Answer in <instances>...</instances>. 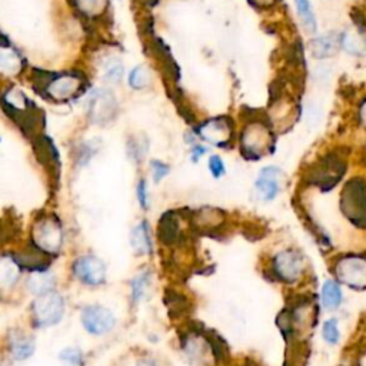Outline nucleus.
<instances>
[{
	"instance_id": "29",
	"label": "nucleus",
	"mask_w": 366,
	"mask_h": 366,
	"mask_svg": "<svg viewBox=\"0 0 366 366\" xmlns=\"http://www.w3.org/2000/svg\"><path fill=\"white\" fill-rule=\"evenodd\" d=\"M322 335H323V339L330 343V345H335L337 343L339 340V327H337V322L335 319H327L325 323H323V327H322Z\"/></svg>"
},
{
	"instance_id": "17",
	"label": "nucleus",
	"mask_w": 366,
	"mask_h": 366,
	"mask_svg": "<svg viewBox=\"0 0 366 366\" xmlns=\"http://www.w3.org/2000/svg\"><path fill=\"white\" fill-rule=\"evenodd\" d=\"M21 275L18 262L9 256L0 258V289L12 288Z\"/></svg>"
},
{
	"instance_id": "33",
	"label": "nucleus",
	"mask_w": 366,
	"mask_h": 366,
	"mask_svg": "<svg viewBox=\"0 0 366 366\" xmlns=\"http://www.w3.org/2000/svg\"><path fill=\"white\" fill-rule=\"evenodd\" d=\"M169 173V166L165 165L161 161H153L152 162V175L155 182H161L166 175Z\"/></svg>"
},
{
	"instance_id": "13",
	"label": "nucleus",
	"mask_w": 366,
	"mask_h": 366,
	"mask_svg": "<svg viewBox=\"0 0 366 366\" xmlns=\"http://www.w3.org/2000/svg\"><path fill=\"white\" fill-rule=\"evenodd\" d=\"M183 349H185L188 357L192 362L198 363L199 366H206L210 362L209 356H213L216 353L212 342L199 333L189 335L185 339Z\"/></svg>"
},
{
	"instance_id": "35",
	"label": "nucleus",
	"mask_w": 366,
	"mask_h": 366,
	"mask_svg": "<svg viewBox=\"0 0 366 366\" xmlns=\"http://www.w3.org/2000/svg\"><path fill=\"white\" fill-rule=\"evenodd\" d=\"M128 146H129V153H131V156H132L133 159L141 161V159L145 156L146 149H143V146H142L141 142H138V141H131Z\"/></svg>"
},
{
	"instance_id": "38",
	"label": "nucleus",
	"mask_w": 366,
	"mask_h": 366,
	"mask_svg": "<svg viewBox=\"0 0 366 366\" xmlns=\"http://www.w3.org/2000/svg\"><path fill=\"white\" fill-rule=\"evenodd\" d=\"M206 152V149L203 148V146H196L195 149H193V152H192V155H193V161H198L199 158H202V155Z\"/></svg>"
},
{
	"instance_id": "20",
	"label": "nucleus",
	"mask_w": 366,
	"mask_h": 366,
	"mask_svg": "<svg viewBox=\"0 0 366 366\" xmlns=\"http://www.w3.org/2000/svg\"><path fill=\"white\" fill-rule=\"evenodd\" d=\"M337 51V41L332 36H323L312 41L310 44V52L317 59L330 58Z\"/></svg>"
},
{
	"instance_id": "15",
	"label": "nucleus",
	"mask_w": 366,
	"mask_h": 366,
	"mask_svg": "<svg viewBox=\"0 0 366 366\" xmlns=\"http://www.w3.org/2000/svg\"><path fill=\"white\" fill-rule=\"evenodd\" d=\"M223 213L220 210L212 209V208H205L193 213V225L199 230H213L218 226L223 223Z\"/></svg>"
},
{
	"instance_id": "2",
	"label": "nucleus",
	"mask_w": 366,
	"mask_h": 366,
	"mask_svg": "<svg viewBox=\"0 0 366 366\" xmlns=\"http://www.w3.org/2000/svg\"><path fill=\"white\" fill-rule=\"evenodd\" d=\"M345 169V161L339 155L330 153L317 161L309 169L306 179L310 185H315L322 190H330L340 181Z\"/></svg>"
},
{
	"instance_id": "6",
	"label": "nucleus",
	"mask_w": 366,
	"mask_h": 366,
	"mask_svg": "<svg viewBox=\"0 0 366 366\" xmlns=\"http://www.w3.org/2000/svg\"><path fill=\"white\" fill-rule=\"evenodd\" d=\"M270 145L272 136L266 125L260 122H252L245 128L240 139V146L245 156L250 159H259L269 151Z\"/></svg>"
},
{
	"instance_id": "24",
	"label": "nucleus",
	"mask_w": 366,
	"mask_h": 366,
	"mask_svg": "<svg viewBox=\"0 0 366 366\" xmlns=\"http://www.w3.org/2000/svg\"><path fill=\"white\" fill-rule=\"evenodd\" d=\"M295 5L298 9V14H299V18L303 22V26L306 28V31L315 32L316 31V19H315L309 0H295Z\"/></svg>"
},
{
	"instance_id": "34",
	"label": "nucleus",
	"mask_w": 366,
	"mask_h": 366,
	"mask_svg": "<svg viewBox=\"0 0 366 366\" xmlns=\"http://www.w3.org/2000/svg\"><path fill=\"white\" fill-rule=\"evenodd\" d=\"M136 193H138V200H139L141 206H142L143 209H146V208H148V205H149V196H148L146 181H143V179H142V181L138 183Z\"/></svg>"
},
{
	"instance_id": "39",
	"label": "nucleus",
	"mask_w": 366,
	"mask_h": 366,
	"mask_svg": "<svg viewBox=\"0 0 366 366\" xmlns=\"http://www.w3.org/2000/svg\"><path fill=\"white\" fill-rule=\"evenodd\" d=\"M138 366H158V365H156V362H155V360L143 359V360H141V362H139V365H138Z\"/></svg>"
},
{
	"instance_id": "26",
	"label": "nucleus",
	"mask_w": 366,
	"mask_h": 366,
	"mask_svg": "<svg viewBox=\"0 0 366 366\" xmlns=\"http://www.w3.org/2000/svg\"><path fill=\"white\" fill-rule=\"evenodd\" d=\"M149 83H151V73L146 66H138L131 72L129 85L133 89H136V91L145 89Z\"/></svg>"
},
{
	"instance_id": "22",
	"label": "nucleus",
	"mask_w": 366,
	"mask_h": 366,
	"mask_svg": "<svg viewBox=\"0 0 366 366\" xmlns=\"http://www.w3.org/2000/svg\"><path fill=\"white\" fill-rule=\"evenodd\" d=\"M22 68V59L16 51L0 45V71L6 73H16Z\"/></svg>"
},
{
	"instance_id": "31",
	"label": "nucleus",
	"mask_w": 366,
	"mask_h": 366,
	"mask_svg": "<svg viewBox=\"0 0 366 366\" xmlns=\"http://www.w3.org/2000/svg\"><path fill=\"white\" fill-rule=\"evenodd\" d=\"M342 45L345 46V49L350 54H356V55H360L362 51H363V46H362V42L359 39H356L353 35H345L343 41H342Z\"/></svg>"
},
{
	"instance_id": "32",
	"label": "nucleus",
	"mask_w": 366,
	"mask_h": 366,
	"mask_svg": "<svg viewBox=\"0 0 366 366\" xmlns=\"http://www.w3.org/2000/svg\"><path fill=\"white\" fill-rule=\"evenodd\" d=\"M209 172L213 178L219 179L225 173V163L219 156H210L209 158Z\"/></svg>"
},
{
	"instance_id": "36",
	"label": "nucleus",
	"mask_w": 366,
	"mask_h": 366,
	"mask_svg": "<svg viewBox=\"0 0 366 366\" xmlns=\"http://www.w3.org/2000/svg\"><path fill=\"white\" fill-rule=\"evenodd\" d=\"M320 118H322V111L316 105H312L307 109V121L315 125V123H317L320 121Z\"/></svg>"
},
{
	"instance_id": "37",
	"label": "nucleus",
	"mask_w": 366,
	"mask_h": 366,
	"mask_svg": "<svg viewBox=\"0 0 366 366\" xmlns=\"http://www.w3.org/2000/svg\"><path fill=\"white\" fill-rule=\"evenodd\" d=\"M359 118H360V122L363 125V128L366 129V101L362 103L360 106V111H359Z\"/></svg>"
},
{
	"instance_id": "28",
	"label": "nucleus",
	"mask_w": 366,
	"mask_h": 366,
	"mask_svg": "<svg viewBox=\"0 0 366 366\" xmlns=\"http://www.w3.org/2000/svg\"><path fill=\"white\" fill-rule=\"evenodd\" d=\"M75 2L83 14L89 16H96L105 9L106 0H75Z\"/></svg>"
},
{
	"instance_id": "23",
	"label": "nucleus",
	"mask_w": 366,
	"mask_h": 366,
	"mask_svg": "<svg viewBox=\"0 0 366 366\" xmlns=\"http://www.w3.org/2000/svg\"><path fill=\"white\" fill-rule=\"evenodd\" d=\"M11 347L14 356L18 360H25L35 353V342L25 335L14 336L11 340Z\"/></svg>"
},
{
	"instance_id": "7",
	"label": "nucleus",
	"mask_w": 366,
	"mask_h": 366,
	"mask_svg": "<svg viewBox=\"0 0 366 366\" xmlns=\"http://www.w3.org/2000/svg\"><path fill=\"white\" fill-rule=\"evenodd\" d=\"M81 320L83 327L91 335H96V336L109 333L116 325V317L113 312L102 305L86 306L82 310Z\"/></svg>"
},
{
	"instance_id": "12",
	"label": "nucleus",
	"mask_w": 366,
	"mask_h": 366,
	"mask_svg": "<svg viewBox=\"0 0 366 366\" xmlns=\"http://www.w3.org/2000/svg\"><path fill=\"white\" fill-rule=\"evenodd\" d=\"M199 135L203 141L216 145V146H225L230 142L233 135L232 123L226 118H216L205 122L199 128Z\"/></svg>"
},
{
	"instance_id": "3",
	"label": "nucleus",
	"mask_w": 366,
	"mask_h": 366,
	"mask_svg": "<svg viewBox=\"0 0 366 366\" xmlns=\"http://www.w3.org/2000/svg\"><path fill=\"white\" fill-rule=\"evenodd\" d=\"M306 270V258L296 249H283L272 260V272L280 282L296 283Z\"/></svg>"
},
{
	"instance_id": "16",
	"label": "nucleus",
	"mask_w": 366,
	"mask_h": 366,
	"mask_svg": "<svg viewBox=\"0 0 366 366\" xmlns=\"http://www.w3.org/2000/svg\"><path fill=\"white\" fill-rule=\"evenodd\" d=\"M131 245L139 255L152 253V239L151 230L146 222H141L131 233Z\"/></svg>"
},
{
	"instance_id": "18",
	"label": "nucleus",
	"mask_w": 366,
	"mask_h": 366,
	"mask_svg": "<svg viewBox=\"0 0 366 366\" xmlns=\"http://www.w3.org/2000/svg\"><path fill=\"white\" fill-rule=\"evenodd\" d=\"M182 233L179 218L175 213L165 215L159 225V236L165 243H175L179 240Z\"/></svg>"
},
{
	"instance_id": "14",
	"label": "nucleus",
	"mask_w": 366,
	"mask_h": 366,
	"mask_svg": "<svg viewBox=\"0 0 366 366\" xmlns=\"http://www.w3.org/2000/svg\"><path fill=\"white\" fill-rule=\"evenodd\" d=\"M81 83H82V81L76 75H62V76L51 81L46 91L56 101H62V99H68V98L76 95L78 93L76 91L81 88Z\"/></svg>"
},
{
	"instance_id": "9",
	"label": "nucleus",
	"mask_w": 366,
	"mask_h": 366,
	"mask_svg": "<svg viewBox=\"0 0 366 366\" xmlns=\"http://www.w3.org/2000/svg\"><path fill=\"white\" fill-rule=\"evenodd\" d=\"M116 98L111 91H96L89 99V116L93 123L105 125L115 118Z\"/></svg>"
},
{
	"instance_id": "25",
	"label": "nucleus",
	"mask_w": 366,
	"mask_h": 366,
	"mask_svg": "<svg viewBox=\"0 0 366 366\" xmlns=\"http://www.w3.org/2000/svg\"><path fill=\"white\" fill-rule=\"evenodd\" d=\"M132 299L135 303H139L145 295H146V290L151 285V273L146 270V272H142L139 273L133 280H132Z\"/></svg>"
},
{
	"instance_id": "40",
	"label": "nucleus",
	"mask_w": 366,
	"mask_h": 366,
	"mask_svg": "<svg viewBox=\"0 0 366 366\" xmlns=\"http://www.w3.org/2000/svg\"><path fill=\"white\" fill-rule=\"evenodd\" d=\"M255 2H258L259 5H263V6H268V5H272L275 0H255Z\"/></svg>"
},
{
	"instance_id": "27",
	"label": "nucleus",
	"mask_w": 366,
	"mask_h": 366,
	"mask_svg": "<svg viewBox=\"0 0 366 366\" xmlns=\"http://www.w3.org/2000/svg\"><path fill=\"white\" fill-rule=\"evenodd\" d=\"M59 359L65 366H81L83 363V353L78 347H66L59 353Z\"/></svg>"
},
{
	"instance_id": "21",
	"label": "nucleus",
	"mask_w": 366,
	"mask_h": 366,
	"mask_svg": "<svg viewBox=\"0 0 366 366\" xmlns=\"http://www.w3.org/2000/svg\"><path fill=\"white\" fill-rule=\"evenodd\" d=\"M55 285V278L52 273L49 272H41L38 270L36 273H34L28 282V288L32 293L35 295H44L49 290H52Z\"/></svg>"
},
{
	"instance_id": "8",
	"label": "nucleus",
	"mask_w": 366,
	"mask_h": 366,
	"mask_svg": "<svg viewBox=\"0 0 366 366\" xmlns=\"http://www.w3.org/2000/svg\"><path fill=\"white\" fill-rule=\"evenodd\" d=\"M34 242L44 252H58L63 242V232L61 225L51 218L38 222L34 229Z\"/></svg>"
},
{
	"instance_id": "4",
	"label": "nucleus",
	"mask_w": 366,
	"mask_h": 366,
	"mask_svg": "<svg viewBox=\"0 0 366 366\" xmlns=\"http://www.w3.org/2000/svg\"><path fill=\"white\" fill-rule=\"evenodd\" d=\"M65 315V299L59 292L49 290L34 302V322L38 327L59 323Z\"/></svg>"
},
{
	"instance_id": "11",
	"label": "nucleus",
	"mask_w": 366,
	"mask_h": 366,
	"mask_svg": "<svg viewBox=\"0 0 366 366\" xmlns=\"http://www.w3.org/2000/svg\"><path fill=\"white\" fill-rule=\"evenodd\" d=\"M282 185H283L282 171L275 166H269L260 171L255 183V188H256L258 196L262 200L270 202L280 193Z\"/></svg>"
},
{
	"instance_id": "1",
	"label": "nucleus",
	"mask_w": 366,
	"mask_h": 366,
	"mask_svg": "<svg viewBox=\"0 0 366 366\" xmlns=\"http://www.w3.org/2000/svg\"><path fill=\"white\" fill-rule=\"evenodd\" d=\"M340 210L355 226L366 229V181L350 179L340 193Z\"/></svg>"
},
{
	"instance_id": "5",
	"label": "nucleus",
	"mask_w": 366,
	"mask_h": 366,
	"mask_svg": "<svg viewBox=\"0 0 366 366\" xmlns=\"http://www.w3.org/2000/svg\"><path fill=\"white\" fill-rule=\"evenodd\" d=\"M336 279L353 289L366 288V258L359 255L342 256L333 266Z\"/></svg>"
},
{
	"instance_id": "10",
	"label": "nucleus",
	"mask_w": 366,
	"mask_h": 366,
	"mask_svg": "<svg viewBox=\"0 0 366 366\" xmlns=\"http://www.w3.org/2000/svg\"><path fill=\"white\" fill-rule=\"evenodd\" d=\"M76 278L86 285L98 286L106 279V266L96 256H82L73 265Z\"/></svg>"
},
{
	"instance_id": "30",
	"label": "nucleus",
	"mask_w": 366,
	"mask_h": 366,
	"mask_svg": "<svg viewBox=\"0 0 366 366\" xmlns=\"http://www.w3.org/2000/svg\"><path fill=\"white\" fill-rule=\"evenodd\" d=\"M123 76V66L119 62H112L109 65H106V71H105V79L108 82L112 83H118Z\"/></svg>"
},
{
	"instance_id": "19",
	"label": "nucleus",
	"mask_w": 366,
	"mask_h": 366,
	"mask_svg": "<svg viewBox=\"0 0 366 366\" xmlns=\"http://www.w3.org/2000/svg\"><path fill=\"white\" fill-rule=\"evenodd\" d=\"M342 302V290L337 282L329 279L322 286V303L327 310H335Z\"/></svg>"
}]
</instances>
